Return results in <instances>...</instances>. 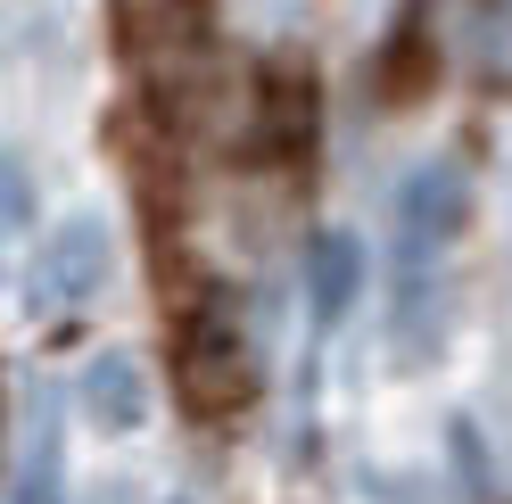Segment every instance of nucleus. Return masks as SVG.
Here are the masks:
<instances>
[{
    "label": "nucleus",
    "mask_w": 512,
    "mask_h": 504,
    "mask_svg": "<svg viewBox=\"0 0 512 504\" xmlns=\"http://www.w3.org/2000/svg\"><path fill=\"white\" fill-rule=\"evenodd\" d=\"M108 265H116V240L100 215H67L58 232H42L34 265H25V314L34 323H67L91 298L108 290Z\"/></svg>",
    "instance_id": "obj_1"
},
{
    "label": "nucleus",
    "mask_w": 512,
    "mask_h": 504,
    "mask_svg": "<svg viewBox=\"0 0 512 504\" xmlns=\"http://www.w3.org/2000/svg\"><path fill=\"white\" fill-rule=\"evenodd\" d=\"M463 207H471L463 166H446V157L413 166L389 191V257H397V273H438L446 240L463 232Z\"/></svg>",
    "instance_id": "obj_2"
},
{
    "label": "nucleus",
    "mask_w": 512,
    "mask_h": 504,
    "mask_svg": "<svg viewBox=\"0 0 512 504\" xmlns=\"http://www.w3.org/2000/svg\"><path fill=\"white\" fill-rule=\"evenodd\" d=\"M182 389L199 405H232L248 389V348H240V331H232L223 306H199L182 323Z\"/></svg>",
    "instance_id": "obj_3"
},
{
    "label": "nucleus",
    "mask_w": 512,
    "mask_h": 504,
    "mask_svg": "<svg viewBox=\"0 0 512 504\" xmlns=\"http://www.w3.org/2000/svg\"><path fill=\"white\" fill-rule=\"evenodd\" d=\"M446 348V273H397L389 281V356L405 372H430Z\"/></svg>",
    "instance_id": "obj_4"
},
{
    "label": "nucleus",
    "mask_w": 512,
    "mask_h": 504,
    "mask_svg": "<svg viewBox=\"0 0 512 504\" xmlns=\"http://www.w3.org/2000/svg\"><path fill=\"white\" fill-rule=\"evenodd\" d=\"M83 414L100 422V430H141L149 422V372H141V356H124V348H108V356H91L83 364Z\"/></svg>",
    "instance_id": "obj_5"
},
{
    "label": "nucleus",
    "mask_w": 512,
    "mask_h": 504,
    "mask_svg": "<svg viewBox=\"0 0 512 504\" xmlns=\"http://www.w3.org/2000/svg\"><path fill=\"white\" fill-rule=\"evenodd\" d=\"M0 504H67V455H58L50 389H34V422H25V447H17V471H9Z\"/></svg>",
    "instance_id": "obj_6"
},
{
    "label": "nucleus",
    "mask_w": 512,
    "mask_h": 504,
    "mask_svg": "<svg viewBox=\"0 0 512 504\" xmlns=\"http://www.w3.org/2000/svg\"><path fill=\"white\" fill-rule=\"evenodd\" d=\"M364 290V248L347 240V232H314L306 248V306H314V323H347V306H356Z\"/></svg>",
    "instance_id": "obj_7"
},
{
    "label": "nucleus",
    "mask_w": 512,
    "mask_h": 504,
    "mask_svg": "<svg viewBox=\"0 0 512 504\" xmlns=\"http://www.w3.org/2000/svg\"><path fill=\"white\" fill-rule=\"evenodd\" d=\"M25 224H34V174L0 149V265H9V248H17Z\"/></svg>",
    "instance_id": "obj_8"
},
{
    "label": "nucleus",
    "mask_w": 512,
    "mask_h": 504,
    "mask_svg": "<svg viewBox=\"0 0 512 504\" xmlns=\"http://www.w3.org/2000/svg\"><path fill=\"white\" fill-rule=\"evenodd\" d=\"M232 9V25H248V34H298L314 0H223Z\"/></svg>",
    "instance_id": "obj_9"
},
{
    "label": "nucleus",
    "mask_w": 512,
    "mask_h": 504,
    "mask_svg": "<svg viewBox=\"0 0 512 504\" xmlns=\"http://www.w3.org/2000/svg\"><path fill=\"white\" fill-rule=\"evenodd\" d=\"M91 504H141L133 488H100V496H91Z\"/></svg>",
    "instance_id": "obj_10"
},
{
    "label": "nucleus",
    "mask_w": 512,
    "mask_h": 504,
    "mask_svg": "<svg viewBox=\"0 0 512 504\" xmlns=\"http://www.w3.org/2000/svg\"><path fill=\"white\" fill-rule=\"evenodd\" d=\"M174 504H190V496H174Z\"/></svg>",
    "instance_id": "obj_11"
}]
</instances>
